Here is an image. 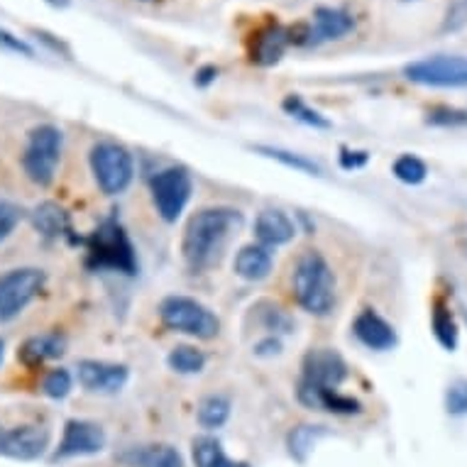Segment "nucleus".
Listing matches in <instances>:
<instances>
[{"mask_svg":"<svg viewBox=\"0 0 467 467\" xmlns=\"http://www.w3.org/2000/svg\"><path fill=\"white\" fill-rule=\"evenodd\" d=\"M243 228V213L235 208L213 206L193 213L186 223L182 253L193 272L211 269L221 260L230 238Z\"/></svg>","mask_w":467,"mask_h":467,"instance_id":"obj_1","label":"nucleus"},{"mask_svg":"<svg viewBox=\"0 0 467 467\" xmlns=\"http://www.w3.org/2000/svg\"><path fill=\"white\" fill-rule=\"evenodd\" d=\"M294 296L304 311L314 316H328L336 306V276L328 262L318 253H304L291 276Z\"/></svg>","mask_w":467,"mask_h":467,"instance_id":"obj_2","label":"nucleus"},{"mask_svg":"<svg viewBox=\"0 0 467 467\" xmlns=\"http://www.w3.org/2000/svg\"><path fill=\"white\" fill-rule=\"evenodd\" d=\"M86 265L93 272H118V275L132 276L138 272V257L135 247L120 223L108 218L93 230L86 240Z\"/></svg>","mask_w":467,"mask_h":467,"instance_id":"obj_3","label":"nucleus"},{"mask_svg":"<svg viewBox=\"0 0 467 467\" xmlns=\"http://www.w3.org/2000/svg\"><path fill=\"white\" fill-rule=\"evenodd\" d=\"M62 130L54 125H39L30 130L27 147L23 152V169L32 184L49 186L57 177V167L62 160Z\"/></svg>","mask_w":467,"mask_h":467,"instance_id":"obj_4","label":"nucleus"},{"mask_svg":"<svg viewBox=\"0 0 467 467\" xmlns=\"http://www.w3.org/2000/svg\"><path fill=\"white\" fill-rule=\"evenodd\" d=\"M160 318L169 330H177L199 340H211L221 333L218 316L201 301L189 299V296H167L161 301Z\"/></svg>","mask_w":467,"mask_h":467,"instance_id":"obj_5","label":"nucleus"},{"mask_svg":"<svg viewBox=\"0 0 467 467\" xmlns=\"http://www.w3.org/2000/svg\"><path fill=\"white\" fill-rule=\"evenodd\" d=\"M404 77L411 84L429 88H465L467 86V57L460 54H433L406 64Z\"/></svg>","mask_w":467,"mask_h":467,"instance_id":"obj_6","label":"nucleus"},{"mask_svg":"<svg viewBox=\"0 0 467 467\" xmlns=\"http://www.w3.org/2000/svg\"><path fill=\"white\" fill-rule=\"evenodd\" d=\"M91 171L103 193L115 196L123 193L132 182L135 167H132L130 152L118 142H99L91 147Z\"/></svg>","mask_w":467,"mask_h":467,"instance_id":"obj_7","label":"nucleus"},{"mask_svg":"<svg viewBox=\"0 0 467 467\" xmlns=\"http://www.w3.org/2000/svg\"><path fill=\"white\" fill-rule=\"evenodd\" d=\"M45 286V272L35 267H17L0 275V323L13 321Z\"/></svg>","mask_w":467,"mask_h":467,"instance_id":"obj_8","label":"nucleus"},{"mask_svg":"<svg viewBox=\"0 0 467 467\" xmlns=\"http://www.w3.org/2000/svg\"><path fill=\"white\" fill-rule=\"evenodd\" d=\"M192 199V177L184 167L161 169L152 179V201L157 213L167 223H177Z\"/></svg>","mask_w":467,"mask_h":467,"instance_id":"obj_9","label":"nucleus"},{"mask_svg":"<svg viewBox=\"0 0 467 467\" xmlns=\"http://www.w3.org/2000/svg\"><path fill=\"white\" fill-rule=\"evenodd\" d=\"M348 377V365L336 350L330 348H316L308 350L304 358V377L301 384L321 387V389H337Z\"/></svg>","mask_w":467,"mask_h":467,"instance_id":"obj_10","label":"nucleus"},{"mask_svg":"<svg viewBox=\"0 0 467 467\" xmlns=\"http://www.w3.org/2000/svg\"><path fill=\"white\" fill-rule=\"evenodd\" d=\"M106 448V433L99 423L78 421L71 419L64 426V436L59 441V448L54 452V458H77V455H93Z\"/></svg>","mask_w":467,"mask_h":467,"instance_id":"obj_11","label":"nucleus"},{"mask_svg":"<svg viewBox=\"0 0 467 467\" xmlns=\"http://www.w3.org/2000/svg\"><path fill=\"white\" fill-rule=\"evenodd\" d=\"M49 448V431L45 426H17L3 431L0 455L13 460H37Z\"/></svg>","mask_w":467,"mask_h":467,"instance_id":"obj_12","label":"nucleus"},{"mask_svg":"<svg viewBox=\"0 0 467 467\" xmlns=\"http://www.w3.org/2000/svg\"><path fill=\"white\" fill-rule=\"evenodd\" d=\"M128 382V368L113 362L84 360L78 362V384L93 394H115Z\"/></svg>","mask_w":467,"mask_h":467,"instance_id":"obj_13","label":"nucleus"},{"mask_svg":"<svg viewBox=\"0 0 467 467\" xmlns=\"http://www.w3.org/2000/svg\"><path fill=\"white\" fill-rule=\"evenodd\" d=\"M355 30V17L348 10L340 8H316L314 10V25H306V47L323 45V42H333V39H343Z\"/></svg>","mask_w":467,"mask_h":467,"instance_id":"obj_14","label":"nucleus"},{"mask_svg":"<svg viewBox=\"0 0 467 467\" xmlns=\"http://www.w3.org/2000/svg\"><path fill=\"white\" fill-rule=\"evenodd\" d=\"M286 47H291L289 27H284L279 23L265 25L262 30H257L253 35V42H250V62L257 64V67H275V64L282 62Z\"/></svg>","mask_w":467,"mask_h":467,"instance_id":"obj_15","label":"nucleus"},{"mask_svg":"<svg viewBox=\"0 0 467 467\" xmlns=\"http://www.w3.org/2000/svg\"><path fill=\"white\" fill-rule=\"evenodd\" d=\"M353 333L365 348L377 350V353L391 350V348L397 345V330L391 328L389 323L384 321L382 316L377 314V311H372V308H365V311L355 318Z\"/></svg>","mask_w":467,"mask_h":467,"instance_id":"obj_16","label":"nucleus"},{"mask_svg":"<svg viewBox=\"0 0 467 467\" xmlns=\"http://www.w3.org/2000/svg\"><path fill=\"white\" fill-rule=\"evenodd\" d=\"M299 401L316 411H328V414H360L362 404L358 399L340 394L337 389H321V387H308L299 382Z\"/></svg>","mask_w":467,"mask_h":467,"instance_id":"obj_17","label":"nucleus"},{"mask_svg":"<svg viewBox=\"0 0 467 467\" xmlns=\"http://www.w3.org/2000/svg\"><path fill=\"white\" fill-rule=\"evenodd\" d=\"M296 235V225L279 208H267L254 218V238L265 247H279L291 243Z\"/></svg>","mask_w":467,"mask_h":467,"instance_id":"obj_18","label":"nucleus"},{"mask_svg":"<svg viewBox=\"0 0 467 467\" xmlns=\"http://www.w3.org/2000/svg\"><path fill=\"white\" fill-rule=\"evenodd\" d=\"M125 467H184V460L177 448L164 443L135 445L118 455Z\"/></svg>","mask_w":467,"mask_h":467,"instance_id":"obj_19","label":"nucleus"},{"mask_svg":"<svg viewBox=\"0 0 467 467\" xmlns=\"http://www.w3.org/2000/svg\"><path fill=\"white\" fill-rule=\"evenodd\" d=\"M272 253L269 247L265 245H245L235 254V262H233V269L240 279H247V282H262L267 279L269 272H272Z\"/></svg>","mask_w":467,"mask_h":467,"instance_id":"obj_20","label":"nucleus"},{"mask_svg":"<svg viewBox=\"0 0 467 467\" xmlns=\"http://www.w3.org/2000/svg\"><path fill=\"white\" fill-rule=\"evenodd\" d=\"M67 353V337L62 333H45V336H35L30 340H25L23 348L17 358L25 362V365H42L47 360H54V358H62Z\"/></svg>","mask_w":467,"mask_h":467,"instance_id":"obj_21","label":"nucleus"},{"mask_svg":"<svg viewBox=\"0 0 467 467\" xmlns=\"http://www.w3.org/2000/svg\"><path fill=\"white\" fill-rule=\"evenodd\" d=\"M32 225L45 238H62V235H67V230H69V215H67V211L59 203L45 201V203H39L32 211Z\"/></svg>","mask_w":467,"mask_h":467,"instance_id":"obj_22","label":"nucleus"},{"mask_svg":"<svg viewBox=\"0 0 467 467\" xmlns=\"http://www.w3.org/2000/svg\"><path fill=\"white\" fill-rule=\"evenodd\" d=\"M196 467H250L240 460H230L223 451V443L213 436H199L192 445Z\"/></svg>","mask_w":467,"mask_h":467,"instance_id":"obj_23","label":"nucleus"},{"mask_svg":"<svg viewBox=\"0 0 467 467\" xmlns=\"http://www.w3.org/2000/svg\"><path fill=\"white\" fill-rule=\"evenodd\" d=\"M431 328H433V336H436L438 343L443 345L448 353H452V350L458 348V321H455V316H452V311L445 306L443 301H436V304H433V311H431Z\"/></svg>","mask_w":467,"mask_h":467,"instance_id":"obj_24","label":"nucleus"},{"mask_svg":"<svg viewBox=\"0 0 467 467\" xmlns=\"http://www.w3.org/2000/svg\"><path fill=\"white\" fill-rule=\"evenodd\" d=\"M326 436V429L323 426H296L291 431L289 438H286V448H289V455L299 462H306L314 445L318 443V438Z\"/></svg>","mask_w":467,"mask_h":467,"instance_id":"obj_25","label":"nucleus"},{"mask_svg":"<svg viewBox=\"0 0 467 467\" xmlns=\"http://www.w3.org/2000/svg\"><path fill=\"white\" fill-rule=\"evenodd\" d=\"M169 368L179 375H199L206 368V355L192 348V345H177L167 358Z\"/></svg>","mask_w":467,"mask_h":467,"instance_id":"obj_26","label":"nucleus"},{"mask_svg":"<svg viewBox=\"0 0 467 467\" xmlns=\"http://www.w3.org/2000/svg\"><path fill=\"white\" fill-rule=\"evenodd\" d=\"M282 108H284V113L291 115V118H296V120H301L304 125H311V128H318V130H328L330 128L328 118H323L316 108L308 106L306 100L301 99V96H296V93L286 96Z\"/></svg>","mask_w":467,"mask_h":467,"instance_id":"obj_27","label":"nucleus"},{"mask_svg":"<svg viewBox=\"0 0 467 467\" xmlns=\"http://www.w3.org/2000/svg\"><path fill=\"white\" fill-rule=\"evenodd\" d=\"M230 401L221 394H211L199 404V423L203 429H221L228 421Z\"/></svg>","mask_w":467,"mask_h":467,"instance_id":"obj_28","label":"nucleus"},{"mask_svg":"<svg viewBox=\"0 0 467 467\" xmlns=\"http://www.w3.org/2000/svg\"><path fill=\"white\" fill-rule=\"evenodd\" d=\"M257 152L269 157V160H276L279 164H284V167L296 169V171H304V174H311V177H321V167H318L314 160L304 157V154L289 152V150H279V147H257Z\"/></svg>","mask_w":467,"mask_h":467,"instance_id":"obj_29","label":"nucleus"},{"mask_svg":"<svg viewBox=\"0 0 467 467\" xmlns=\"http://www.w3.org/2000/svg\"><path fill=\"white\" fill-rule=\"evenodd\" d=\"M391 171H394V177H397L401 184H409V186L423 184L426 177H429V167H426V161L419 160L416 154H401V157H397Z\"/></svg>","mask_w":467,"mask_h":467,"instance_id":"obj_30","label":"nucleus"},{"mask_svg":"<svg viewBox=\"0 0 467 467\" xmlns=\"http://www.w3.org/2000/svg\"><path fill=\"white\" fill-rule=\"evenodd\" d=\"M426 123L438 125V128H458V125H467V110L438 106V108H433V110H429Z\"/></svg>","mask_w":467,"mask_h":467,"instance_id":"obj_31","label":"nucleus"},{"mask_svg":"<svg viewBox=\"0 0 467 467\" xmlns=\"http://www.w3.org/2000/svg\"><path fill=\"white\" fill-rule=\"evenodd\" d=\"M42 391L52 399H64L71 391V375L67 369H52L42 382Z\"/></svg>","mask_w":467,"mask_h":467,"instance_id":"obj_32","label":"nucleus"},{"mask_svg":"<svg viewBox=\"0 0 467 467\" xmlns=\"http://www.w3.org/2000/svg\"><path fill=\"white\" fill-rule=\"evenodd\" d=\"M445 409L451 416H467V382L458 379L445 391Z\"/></svg>","mask_w":467,"mask_h":467,"instance_id":"obj_33","label":"nucleus"},{"mask_svg":"<svg viewBox=\"0 0 467 467\" xmlns=\"http://www.w3.org/2000/svg\"><path fill=\"white\" fill-rule=\"evenodd\" d=\"M20 218H23V213H20V208H17L16 203H10V201H0V243L8 238L13 230H16Z\"/></svg>","mask_w":467,"mask_h":467,"instance_id":"obj_34","label":"nucleus"},{"mask_svg":"<svg viewBox=\"0 0 467 467\" xmlns=\"http://www.w3.org/2000/svg\"><path fill=\"white\" fill-rule=\"evenodd\" d=\"M0 49L20 54V57H32V54H35V49H32L23 37H17V35H13L10 30H5V27H0Z\"/></svg>","mask_w":467,"mask_h":467,"instance_id":"obj_35","label":"nucleus"},{"mask_svg":"<svg viewBox=\"0 0 467 467\" xmlns=\"http://www.w3.org/2000/svg\"><path fill=\"white\" fill-rule=\"evenodd\" d=\"M368 164V152H350V150H343L340 154V167L343 169H360Z\"/></svg>","mask_w":467,"mask_h":467,"instance_id":"obj_36","label":"nucleus"},{"mask_svg":"<svg viewBox=\"0 0 467 467\" xmlns=\"http://www.w3.org/2000/svg\"><path fill=\"white\" fill-rule=\"evenodd\" d=\"M279 353H282V343H279L276 337H267V340H262V343L254 348V355H260V358H269V355Z\"/></svg>","mask_w":467,"mask_h":467,"instance_id":"obj_37","label":"nucleus"},{"mask_svg":"<svg viewBox=\"0 0 467 467\" xmlns=\"http://www.w3.org/2000/svg\"><path fill=\"white\" fill-rule=\"evenodd\" d=\"M215 78H218V69H215V67H203V69L196 71V78H193V84L203 88V86L213 84Z\"/></svg>","mask_w":467,"mask_h":467,"instance_id":"obj_38","label":"nucleus"},{"mask_svg":"<svg viewBox=\"0 0 467 467\" xmlns=\"http://www.w3.org/2000/svg\"><path fill=\"white\" fill-rule=\"evenodd\" d=\"M47 5H52V8L57 10H64V8H69L71 5V0H45Z\"/></svg>","mask_w":467,"mask_h":467,"instance_id":"obj_39","label":"nucleus"},{"mask_svg":"<svg viewBox=\"0 0 467 467\" xmlns=\"http://www.w3.org/2000/svg\"><path fill=\"white\" fill-rule=\"evenodd\" d=\"M460 250L467 254V240H460Z\"/></svg>","mask_w":467,"mask_h":467,"instance_id":"obj_40","label":"nucleus"},{"mask_svg":"<svg viewBox=\"0 0 467 467\" xmlns=\"http://www.w3.org/2000/svg\"><path fill=\"white\" fill-rule=\"evenodd\" d=\"M0 360H3V343H0Z\"/></svg>","mask_w":467,"mask_h":467,"instance_id":"obj_41","label":"nucleus"},{"mask_svg":"<svg viewBox=\"0 0 467 467\" xmlns=\"http://www.w3.org/2000/svg\"><path fill=\"white\" fill-rule=\"evenodd\" d=\"M140 3H154V0H140Z\"/></svg>","mask_w":467,"mask_h":467,"instance_id":"obj_42","label":"nucleus"},{"mask_svg":"<svg viewBox=\"0 0 467 467\" xmlns=\"http://www.w3.org/2000/svg\"><path fill=\"white\" fill-rule=\"evenodd\" d=\"M0 436H3V429H0Z\"/></svg>","mask_w":467,"mask_h":467,"instance_id":"obj_43","label":"nucleus"}]
</instances>
